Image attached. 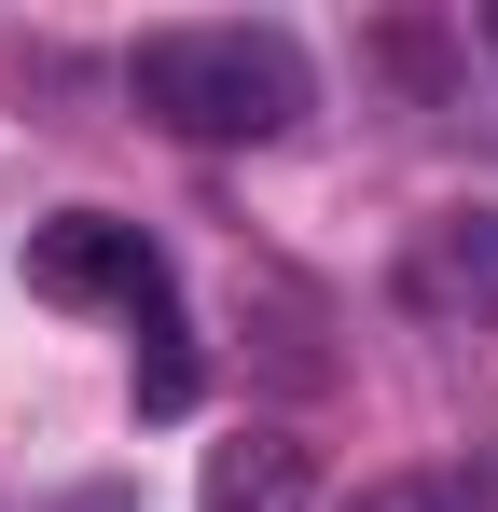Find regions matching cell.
Listing matches in <instances>:
<instances>
[{"label":"cell","instance_id":"2","mask_svg":"<svg viewBox=\"0 0 498 512\" xmlns=\"http://www.w3.org/2000/svg\"><path fill=\"white\" fill-rule=\"evenodd\" d=\"M28 291L42 305H166V250L139 222H111V208H56V222H28Z\"/></svg>","mask_w":498,"mask_h":512},{"label":"cell","instance_id":"4","mask_svg":"<svg viewBox=\"0 0 498 512\" xmlns=\"http://www.w3.org/2000/svg\"><path fill=\"white\" fill-rule=\"evenodd\" d=\"M194 512H319V457L291 429H236V443H208Z\"/></svg>","mask_w":498,"mask_h":512},{"label":"cell","instance_id":"3","mask_svg":"<svg viewBox=\"0 0 498 512\" xmlns=\"http://www.w3.org/2000/svg\"><path fill=\"white\" fill-rule=\"evenodd\" d=\"M402 319L429 333H498V208H457L402 250Z\"/></svg>","mask_w":498,"mask_h":512},{"label":"cell","instance_id":"7","mask_svg":"<svg viewBox=\"0 0 498 512\" xmlns=\"http://www.w3.org/2000/svg\"><path fill=\"white\" fill-rule=\"evenodd\" d=\"M471 512H498V457H485V485H471Z\"/></svg>","mask_w":498,"mask_h":512},{"label":"cell","instance_id":"6","mask_svg":"<svg viewBox=\"0 0 498 512\" xmlns=\"http://www.w3.org/2000/svg\"><path fill=\"white\" fill-rule=\"evenodd\" d=\"M360 512H471V485H443V471H402V485H374Z\"/></svg>","mask_w":498,"mask_h":512},{"label":"cell","instance_id":"5","mask_svg":"<svg viewBox=\"0 0 498 512\" xmlns=\"http://www.w3.org/2000/svg\"><path fill=\"white\" fill-rule=\"evenodd\" d=\"M208 360H194V319L180 305H139V416H194Z\"/></svg>","mask_w":498,"mask_h":512},{"label":"cell","instance_id":"1","mask_svg":"<svg viewBox=\"0 0 498 512\" xmlns=\"http://www.w3.org/2000/svg\"><path fill=\"white\" fill-rule=\"evenodd\" d=\"M125 84L153 125L180 139H277L291 111H305V42L291 28H153L139 56H125Z\"/></svg>","mask_w":498,"mask_h":512}]
</instances>
